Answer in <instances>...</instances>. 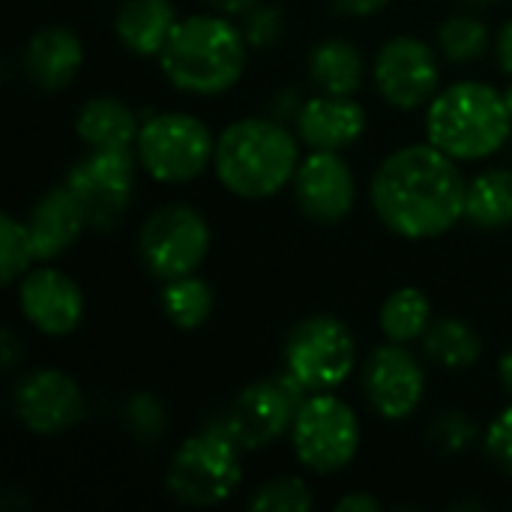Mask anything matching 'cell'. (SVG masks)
<instances>
[{
    "label": "cell",
    "instance_id": "22",
    "mask_svg": "<svg viewBox=\"0 0 512 512\" xmlns=\"http://www.w3.org/2000/svg\"><path fill=\"white\" fill-rule=\"evenodd\" d=\"M363 51L348 39H327L309 54V78L321 93L354 96L363 84Z\"/></svg>",
    "mask_w": 512,
    "mask_h": 512
},
{
    "label": "cell",
    "instance_id": "8",
    "mask_svg": "<svg viewBox=\"0 0 512 512\" xmlns=\"http://www.w3.org/2000/svg\"><path fill=\"white\" fill-rule=\"evenodd\" d=\"M357 369V342L336 315H309L285 339V372L309 393H333Z\"/></svg>",
    "mask_w": 512,
    "mask_h": 512
},
{
    "label": "cell",
    "instance_id": "38",
    "mask_svg": "<svg viewBox=\"0 0 512 512\" xmlns=\"http://www.w3.org/2000/svg\"><path fill=\"white\" fill-rule=\"evenodd\" d=\"M0 351H3V369L12 372V369L18 366V357H21V348H18V339H15L12 330H3V336H0Z\"/></svg>",
    "mask_w": 512,
    "mask_h": 512
},
{
    "label": "cell",
    "instance_id": "5",
    "mask_svg": "<svg viewBox=\"0 0 512 512\" xmlns=\"http://www.w3.org/2000/svg\"><path fill=\"white\" fill-rule=\"evenodd\" d=\"M135 156L156 183L183 186L198 180L213 165L216 138L201 117L165 111L141 123Z\"/></svg>",
    "mask_w": 512,
    "mask_h": 512
},
{
    "label": "cell",
    "instance_id": "4",
    "mask_svg": "<svg viewBox=\"0 0 512 512\" xmlns=\"http://www.w3.org/2000/svg\"><path fill=\"white\" fill-rule=\"evenodd\" d=\"M512 132L504 93L483 81H459L426 105V141L453 156L474 162L495 156Z\"/></svg>",
    "mask_w": 512,
    "mask_h": 512
},
{
    "label": "cell",
    "instance_id": "31",
    "mask_svg": "<svg viewBox=\"0 0 512 512\" xmlns=\"http://www.w3.org/2000/svg\"><path fill=\"white\" fill-rule=\"evenodd\" d=\"M477 438H480L477 423L462 411L438 414L432 420V426H429V441L441 453H465V450H471L477 444Z\"/></svg>",
    "mask_w": 512,
    "mask_h": 512
},
{
    "label": "cell",
    "instance_id": "27",
    "mask_svg": "<svg viewBox=\"0 0 512 512\" xmlns=\"http://www.w3.org/2000/svg\"><path fill=\"white\" fill-rule=\"evenodd\" d=\"M438 45L450 63H474L489 48V27L474 15H453L441 24Z\"/></svg>",
    "mask_w": 512,
    "mask_h": 512
},
{
    "label": "cell",
    "instance_id": "17",
    "mask_svg": "<svg viewBox=\"0 0 512 512\" xmlns=\"http://www.w3.org/2000/svg\"><path fill=\"white\" fill-rule=\"evenodd\" d=\"M366 132V108L354 96L321 93L297 111V135L312 150H345Z\"/></svg>",
    "mask_w": 512,
    "mask_h": 512
},
{
    "label": "cell",
    "instance_id": "26",
    "mask_svg": "<svg viewBox=\"0 0 512 512\" xmlns=\"http://www.w3.org/2000/svg\"><path fill=\"white\" fill-rule=\"evenodd\" d=\"M213 306H216L213 288L195 273L171 279L162 288V309H165L168 321L180 330L204 327L213 315Z\"/></svg>",
    "mask_w": 512,
    "mask_h": 512
},
{
    "label": "cell",
    "instance_id": "40",
    "mask_svg": "<svg viewBox=\"0 0 512 512\" xmlns=\"http://www.w3.org/2000/svg\"><path fill=\"white\" fill-rule=\"evenodd\" d=\"M504 102H507V111H510V117H512V84L504 90Z\"/></svg>",
    "mask_w": 512,
    "mask_h": 512
},
{
    "label": "cell",
    "instance_id": "1",
    "mask_svg": "<svg viewBox=\"0 0 512 512\" xmlns=\"http://www.w3.org/2000/svg\"><path fill=\"white\" fill-rule=\"evenodd\" d=\"M468 180L459 162L435 144L393 150L369 183L378 219L405 240H432L465 219Z\"/></svg>",
    "mask_w": 512,
    "mask_h": 512
},
{
    "label": "cell",
    "instance_id": "7",
    "mask_svg": "<svg viewBox=\"0 0 512 512\" xmlns=\"http://www.w3.org/2000/svg\"><path fill=\"white\" fill-rule=\"evenodd\" d=\"M240 447L213 429L186 438L165 471L168 495L183 507H216L225 504L243 483Z\"/></svg>",
    "mask_w": 512,
    "mask_h": 512
},
{
    "label": "cell",
    "instance_id": "20",
    "mask_svg": "<svg viewBox=\"0 0 512 512\" xmlns=\"http://www.w3.org/2000/svg\"><path fill=\"white\" fill-rule=\"evenodd\" d=\"M177 21L171 0H123L114 18V33L132 54L159 57Z\"/></svg>",
    "mask_w": 512,
    "mask_h": 512
},
{
    "label": "cell",
    "instance_id": "10",
    "mask_svg": "<svg viewBox=\"0 0 512 512\" xmlns=\"http://www.w3.org/2000/svg\"><path fill=\"white\" fill-rule=\"evenodd\" d=\"M210 243L213 234L207 219L189 204L156 207L138 234L141 261L162 282L195 273L204 264Z\"/></svg>",
    "mask_w": 512,
    "mask_h": 512
},
{
    "label": "cell",
    "instance_id": "2",
    "mask_svg": "<svg viewBox=\"0 0 512 512\" xmlns=\"http://www.w3.org/2000/svg\"><path fill=\"white\" fill-rule=\"evenodd\" d=\"M213 168L219 183L246 201L279 195L300 168V144L276 120L243 117L222 129L216 138Z\"/></svg>",
    "mask_w": 512,
    "mask_h": 512
},
{
    "label": "cell",
    "instance_id": "41",
    "mask_svg": "<svg viewBox=\"0 0 512 512\" xmlns=\"http://www.w3.org/2000/svg\"><path fill=\"white\" fill-rule=\"evenodd\" d=\"M471 3H489V0H471Z\"/></svg>",
    "mask_w": 512,
    "mask_h": 512
},
{
    "label": "cell",
    "instance_id": "12",
    "mask_svg": "<svg viewBox=\"0 0 512 512\" xmlns=\"http://www.w3.org/2000/svg\"><path fill=\"white\" fill-rule=\"evenodd\" d=\"M372 78L387 105L399 111H414L438 96V57L429 42L417 36H393L381 45Z\"/></svg>",
    "mask_w": 512,
    "mask_h": 512
},
{
    "label": "cell",
    "instance_id": "14",
    "mask_svg": "<svg viewBox=\"0 0 512 512\" xmlns=\"http://www.w3.org/2000/svg\"><path fill=\"white\" fill-rule=\"evenodd\" d=\"M363 390L378 417L399 423L420 408L426 372L402 342L387 339V345H378L363 363Z\"/></svg>",
    "mask_w": 512,
    "mask_h": 512
},
{
    "label": "cell",
    "instance_id": "30",
    "mask_svg": "<svg viewBox=\"0 0 512 512\" xmlns=\"http://www.w3.org/2000/svg\"><path fill=\"white\" fill-rule=\"evenodd\" d=\"M123 420L141 444H156L168 429L165 408L153 393H132L123 405Z\"/></svg>",
    "mask_w": 512,
    "mask_h": 512
},
{
    "label": "cell",
    "instance_id": "11",
    "mask_svg": "<svg viewBox=\"0 0 512 512\" xmlns=\"http://www.w3.org/2000/svg\"><path fill=\"white\" fill-rule=\"evenodd\" d=\"M63 183L81 201L90 228L111 231L135 198V156L132 150H90Z\"/></svg>",
    "mask_w": 512,
    "mask_h": 512
},
{
    "label": "cell",
    "instance_id": "25",
    "mask_svg": "<svg viewBox=\"0 0 512 512\" xmlns=\"http://www.w3.org/2000/svg\"><path fill=\"white\" fill-rule=\"evenodd\" d=\"M429 327H432V303L420 288L405 285L384 300L381 330L390 342L408 345L414 339H423Z\"/></svg>",
    "mask_w": 512,
    "mask_h": 512
},
{
    "label": "cell",
    "instance_id": "3",
    "mask_svg": "<svg viewBox=\"0 0 512 512\" xmlns=\"http://www.w3.org/2000/svg\"><path fill=\"white\" fill-rule=\"evenodd\" d=\"M246 51L249 42L243 27H237L228 15H192L177 21L159 54V66L177 90L216 96L243 78Z\"/></svg>",
    "mask_w": 512,
    "mask_h": 512
},
{
    "label": "cell",
    "instance_id": "21",
    "mask_svg": "<svg viewBox=\"0 0 512 512\" xmlns=\"http://www.w3.org/2000/svg\"><path fill=\"white\" fill-rule=\"evenodd\" d=\"M75 132L90 150H135L141 123L123 99L96 96L81 105Z\"/></svg>",
    "mask_w": 512,
    "mask_h": 512
},
{
    "label": "cell",
    "instance_id": "19",
    "mask_svg": "<svg viewBox=\"0 0 512 512\" xmlns=\"http://www.w3.org/2000/svg\"><path fill=\"white\" fill-rule=\"evenodd\" d=\"M84 63V45L69 27H42L24 48V72L39 90H63Z\"/></svg>",
    "mask_w": 512,
    "mask_h": 512
},
{
    "label": "cell",
    "instance_id": "39",
    "mask_svg": "<svg viewBox=\"0 0 512 512\" xmlns=\"http://www.w3.org/2000/svg\"><path fill=\"white\" fill-rule=\"evenodd\" d=\"M498 378H501L504 390L512 393V348L510 351H504V354H501V360H498Z\"/></svg>",
    "mask_w": 512,
    "mask_h": 512
},
{
    "label": "cell",
    "instance_id": "33",
    "mask_svg": "<svg viewBox=\"0 0 512 512\" xmlns=\"http://www.w3.org/2000/svg\"><path fill=\"white\" fill-rule=\"evenodd\" d=\"M483 447H486V456L492 459V465L512 477V405H507L489 423V429L483 435Z\"/></svg>",
    "mask_w": 512,
    "mask_h": 512
},
{
    "label": "cell",
    "instance_id": "35",
    "mask_svg": "<svg viewBox=\"0 0 512 512\" xmlns=\"http://www.w3.org/2000/svg\"><path fill=\"white\" fill-rule=\"evenodd\" d=\"M336 510L375 512V510H381V501H378V498H372V495H366V492H351V495H345V498H339V501H336Z\"/></svg>",
    "mask_w": 512,
    "mask_h": 512
},
{
    "label": "cell",
    "instance_id": "28",
    "mask_svg": "<svg viewBox=\"0 0 512 512\" xmlns=\"http://www.w3.org/2000/svg\"><path fill=\"white\" fill-rule=\"evenodd\" d=\"M36 261V249L27 231V222H18L15 216H0V282L15 285L21 282Z\"/></svg>",
    "mask_w": 512,
    "mask_h": 512
},
{
    "label": "cell",
    "instance_id": "34",
    "mask_svg": "<svg viewBox=\"0 0 512 512\" xmlns=\"http://www.w3.org/2000/svg\"><path fill=\"white\" fill-rule=\"evenodd\" d=\"M336 6H339L345 15L369 18V15H378L381 9H387V6H390V0H336Z\"/></svg>",
    "mask_w": 512,
    "mask_h": 512
},
{
    "label": "cell",
    "instance_id": "13",
    "mask_svg": "<svg viewBox=\"0 0 512 512\" xmlns=\"http://www.w3.org/2000/svg\"><path fill=\"white\" fill-rule=\"evenodd\" d=\"M18 423L42 438L63 435L84 420V393L63 369H36L24 375L12 393Z\"/></svg>",
    "mask_w": 512,
    "mask_h": 512
},
{
    "label": "cell",
    "instance_id": "29",
    "mask_svg": "<svg viewBox=\"0 0 512 512\" xmlns=\"http://www.w3.org/2000/svg\"><path fill=\"white\" fill-rule=\"evenodd\" d=\"M312 507L315 495L300 477H273L261 483L249 498V510L258 512H303Z\"/></svg>",
    "mask_w": 512,
    "mask_h": 512
},
{
    "label": "cell",
    "instance_id": "9",
    "mask_svg": "<svg viewBox=\"0 0 512 512\" xmlns=\"http://www.w3.org/2000/svg\"><path fill=\"white\" fill-rule=\"evenodd\" d=\"M291 447L312 474H339L360 453V420L333 393H312L291 426Z\"/></svg>",
    "mask_w": 512,
    "mask_h": 512
},
{
    "label": "cell",
    "instance_id": "6",
    "mask_svg": "<svg viewBox=\"0 0 512 512\" xmlns=\"http://www.w3.org/2000/svg\"><path fill=\"white\" fill-rule=\"evenodd\" d=\"M309 396L312 393L288 372L279 378L255 381L246 390H240L231 399V405L207 423V429L219 432L243 453L261 450L279 441L285 432H291L294 417Z\"/></svg>",
    "mask_w": 512,
    "mask_h": 512
},
{
    "label": "cell",
    "instance_id": "36",
    "mask_svg": "<svg viewBox=\"0 0 512 512\" xmlns=\"http://www.w3.org/2000/svg\"><path fill=\"white\" fill-rule=\"evenodd\" d=\"M495 51H498V66L512 78V18L498 30Z\"/></svg>",
    "mask_w": 512,
    "mask_h": 512
},
{
    "label": "cell",
    "instance_id": "23",
    "mask_svg": "<svg viewBox=\"0 0 512 512\" xmlns=\"http://www.w3.org/2000/svg\"><path fill=\"white\" fill-rule=\"evenodd\" d=\"M465 219L483 231H498L512 225V171L492 168L468 183Z\"/></svg>",
    "mask_w": 512,
    "mask_h": 512
},
{
    "label": "cell",
    "instance_id": "15",
    "mask_svg": "<svg viewBox=\"0 0 512 512\" xmlns=\"http://www.w3.org/2000/svg\"><path fill=\"white\" fill-rule=\"evenodd\" d=\"M294 198L306 219L318 225H339L351 216L357 201L351 165L336 150H312L300 159L294 174Z\"/></svg>",
    "mask_w": 512,
    "mask_h": 512
},
{
    "label": "cell",
    "instance_id": "24",
    "mask_svg": "<svg viewBox=\"0 0 512 512\" xmlns=\"http://www.w3.org/2000/svg\"><path fill=\"white\" fill-rule=\"evenodd\" d=\"M423 348H426L429 360H435L438 366L453 369V372L471 369L483 354V342H480L477 330L471 324H465L462 318L432 321V327L423 336Z\"/></svg>",
    "mask_w": 512,
    "mask_h": 512
},
{
    "label": "cell",
    "instance_id": "32",
    "mask_svg": "<svg viewBox=\"0 0 512 512\" xmlns=\"http://www.w3.org/2000/svg\"><path fill=\"white\" fill-rule=\"evenodd\" d=\"M282 12L279 6H252L246 15H243V36L249 42V48H270L279 36H282Z\"/></svg>",
    "mask_w": 512,
    "mask_h": 512
},
{
    "label": "cell",
    "instance_id": "16",
    "mask_svg": "<svg viewBox=\"0 0 512 512\" xmlns=\"http://www.w3.org/2000/svg\"><path fill=\"white\" fill-rule=\"evenodd\" d=\"M21 315L45 336H69L84 318V294L78 282L54 267H33L18 282Z\"/></svg>",
    "mask_w": 512,
    "mask_h": 512
},
{
    "label": "cell",
    "instance_id": "37",
    "mask_svg": "<svg viewBox=\"0 0 512 512\" xmlns=\"http://www.w3.org/2000/svg\"><path fill=\"white\" fill-rule=\"evenodd\" d=\"M213 12H219V15H228V18H234V15H246L252 6H258L261 0H204Z\"/></svg>",
    "mask_w": 512,
    "mask_h": 512
},
{
    "label": "cell",
    "instance_id": "18",
    "mask_svg": "<svg viewBox=\"0 0 512 512\" xmlns=\"http://www.w3.org/2000/svg\"><path fill=\"white\" fill-rule=\"evenodd\" d=\"M90 228L87 213L81 207V201L75 198V192L63 183L48 189L30 219H27V231L36 249V261H51L57 255H63L72 243H78V237Z\"/></svg>",
    "mask_w": 512,
    "mask_h": 512
}]
</instances>
